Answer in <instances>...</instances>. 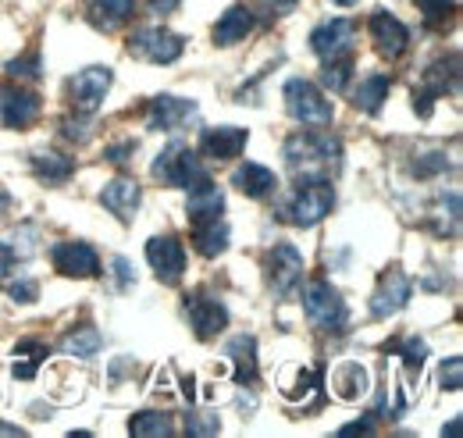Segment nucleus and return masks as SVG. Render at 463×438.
I'll list each match as a JSON object with an SVG mask.
<instances>
[{"instance_id": "a878e982", "label": "nucleus", "mask_w": 463, "mask_h": 438, "mask_svg": "<svg viewBox=\"0 0 463 438\" xmlns=\"http://www.w3.org/2000/svg\"><path fill=\"white\" fill-rule=\"evenodd\" d=\"M185 211H189V218L193 221H207V218H218L222 211H225V193L211 182L207 189H196V193H189V204H185Z\"/></svg>"}, {"instance_id": "c03bdc74", "label": "nucleus", "mask_w": 463, "mask_h": 438, "mask_svg": "<svg viewBox=\"0 0 463 438\" xmlns=\"http://www.w3.org/2000/svg\"><path fill=\"white\" fill-rule=\"evenodd\" d=\"M442 435H460V417H457L449 428H442Z\"/></svg>"}, {"instance_id": "aec40b11", "label": "nucleus", "mask_w": 463, "mask_h": 438, "mask_svg": "<svg viewBox=\"0 0 463 438\" xmlns=\"http://www.w3.org/2000/svg\"><path fill=\"white\" fill-rule=\"evenodd\" d=\"M100 200H104V207H108L111 214H118L121 221H128L136 214V207H139V186H136L132 178H111V182L104 186Z\"/></svg>"}, {"instance_id": "4be33fe9", "label": "nucleus", "mask_w": 463, "mask_h": 438, "mask_svg": "<svg viewBox=\"0 0 463 438\" xmlns=\"http://www.w3.org/2000/svg\"><path fill=\"white\" fill-rule=\"evenodd\" d=\"M250 33H253V14H250V7L235 4V7H229V11L218 18V25H214V43H218V47H232V43L246 40Z\"/></svg>"}, {"instance_id": "f3484780", "label": "nucleus", "mask_w": 463, "mask_h": 438, "mask_svg": "<svg viewBox=\"0 0 463 438\" xmlns=\"http://www.w3.org/2000/svg\"><path fill=\"white\" fill-rule=\"evenodd\" d=\"M246 139H250L246 129H232V125L207 129V132H203V154H207L211 161H235V157L246 150Z\"/></svg>"}, {"instance_id": "a18cd8bd", "label": "nucleus", "mask_w": 463, "mask_h": 438, "mask_svg": "<svg viewBox=\"0 0 463 438\" xmlns=\"http://www.w3.org/2000/svg\"><path fill=\"white\" fill-rule=\"evenodd\" d=\"M335 4H346V7H353V4H360V0H335Z\"/></svg>"}, {"instance_id": "72a5a7b5", "label": "nucleus", "mask_w": 463, "mask_h": 438, "mask_svg": "<svg viewBox=\"0 0 463 438\" xmlns=\"http://www.w3.org/2000/svg\"><path fill=\"white\" fill-rule=\"evenodd\" d=\"M7 296L14 300V303H33L36 296H40V285H36V278H14L11 285H7Z\"/></svg>"}, {"instance_id": "37998d69", "label": "nucleus", "mask_w": 463, "mask_h": 438, "mask_svg": "<svg viewBox=\"0 0 463 438\" xmlns=\"http://www.w3.org/2000/svg\"><path fill=\"white\" fill-rule=\"evenodd\" d=\"M356 432H360V435H367V432H371V424H349V428H343L339 435H356Z\"/></svg>"}, {"instance_id": "20e7f679", "label": "nucleus", "mask_w": 463, "mask_h": 438, "mask_svg": "<svg viewBox=\"0 0 463 438\" xmlns=\"http://www.w3.org/2000/svg\"><path fill=\"white\" fill-rule=\"evenodd\" d=\"M303 310H307L310 325H317V328H325V331L346 328V321H349L346 300H343L328 281H317V278L307 281V289H303Z\"/></svg>"}, {"instance_id": "b1692460", "label": "nucleus", "mask_w": 463, "mask_h": 438, "mask_svg": "<svg viewBox=\"0 0 463 438\" xmlns=\"http://www.w3.org/2000/svg\"><path fill=\"white\" fill-rule=\"evenodd\" d=\"M389 90H392L389 75H367V79H360V86L353 93V104L364 114H378L382 104H385V97H389Z\"/></svg>"}, {"instance_id": "0eeeda50", "label": "nucleus", "mask_w": 463, "mask_h": 438, "mask_svg": "<svg viewBox=\"0 0 463 438\" xmlns=\"http://www.w3.org/2000/svg\"><path fill=\"white\" fill-rule=\"evenodd\" d=\"M40 93L36 90H25V86H4L0 90V121L7 129H29L36 118H40Z\"/></svg>"}, {"instance_id": "9b49d317", "label": "nucleus", "mask_w": 463, "mask_h": 438, "mask_svg": "<svg viewBox=\"0 0 463 438\" xmlns=\"http://www.w3.org/2000/svg\"><path fill=\"white\" fill-rule=\"evenodd\" d=\"M146 261H150L154 274L165 285H175L185 274V250H182V243L175 235H154L146 243Z\"/></svg>"}, {"instance_id": "a19ab883", "label": "nucleus", "mask_w": 463, "mask_h": 438, "mask_svg": "<svg viewBox=\"0 0 463 438\" xmlns=\"http://www.w3.org/2000/svg\"><path fill=\"white\" fill-rule=\"evenodd\" d=\"M264 11H271V14H282V11H289V7H296V0H257Z\"/></svg>"}, {"instance_id": "4c0bfd02", "label": "nucleus", "mask_w": 463, "mask_h": 438, "mask_svg": "<svg viewBox=\"0 0 463 438\" xmlns=\"http://www.w3.org/2000/svg\"><path fill=\"white\" fill-rule=\"evenodd\" d=\"M115 274H118V285H121V289H128V285L136 281V271H132V264H128L125 257H115Z\"/></svg>"}, {"instance_id": "f704fd0d", "label": "nucleus", "mask_w": 463, "mask_h": 438, "mask_svg": "<svg viewBox=\"0 0 463 438\" xmlns=\"http://www.w3.org/2000/svg\"><path fill=\"white\" fill-rule=\"evenodd\" d=\"M7 75H29V79H36L40 75V54L36 51H29L25 57H14V61H7Z\"/></svg>"}, {"instance_id": "a211bd4d", "label": "nucleus", "mask_w": 463, "mask_h": 438, "mask_svg": "<svg viewBox=\"0 0 463 438\" xmlns=\"http://www.w3.org/2000/svg\"><path fill=\"white\" fill-rule=\"evenodd\" d=\"M232 186H235L239 193H246L250 200H264V196H271V193L279 189V178H275V171H271V167L246 161V165L235 167Z\"/></svg>"}, {"instance_id": "6ab92c4d", "label": "nucleus", "mask_w": 463, "mask_h": 438, "mask_svg": "<svg viewBox=\"0 0 463 438\" xmlns=\"http://www.w3.org/2000/svg\"><path fill=\"white\" fill-rule=\"evenodd\" d=\"M457 86H460V54H449V61H446V57L435 61V64L424 71V82H420V90L431 93L435 100L446 97V93H457Z\"/></svg>"}, {"instance_id": "4468645a", "label": "nucleus", "mask_w": 463, "mask_h": 438, "mask_svg": "<svg viewBox=\"0 0 463 438\" xmlns=\"http://www.w3.org/2000/svg\"><path fill=\"white\" fill-rule=\"evenodd\" d=\"M349 43H353V22L349 18H328L310 33V51L321 61L332 57H346Z\"/></svg>"}, {"instance_id": "dca6fc26", "label": "nucleus", "mask_w": 463, "mask_h": 438, "mask_svg": "<svg viewBox=\"0 0 463 438\" xmlns=\"http://www.w3.org/2000/svg\"><path fill=\"white\" fill-rule=\"evenodd\" d=\"M410 292H413V281L400 268H392V271L382 278L378 292L371 296V314L374 318H389V314L403 310L406 303H410Z\"/></svg>"}, {"instance_id": "6e6552de", "label": "nucleus", "mask_w": 463, "mask_h": 438, "mask_svg": "<svg viewBox=\"0 0 463 438\" xmlns=\"http://www.w3.org/2000/svg\"><path fill=\"white\" fill-rule=\"evenodd\" d=\"M111 68H100V64H90L82 68L75 79H71V100H75V110L82 114H93V110L104 104L108 90H111Z\"/></svg>"}, {"instance_id": "f8f14e48", "label": "nucleus", "mask_w": 463, "mask_h": 438, "mask_svg": "<svg viewBox=\"0 0 463 438\" xmlns=\"http://www.w3.org/2000/svg\"><path fill=\"white\" fill-rule=\"evenodd\" d=\"M200 110L193 100H178V97H154L146 108V125L161 129V132H178L185 125H196Z\"/></svg>"}, {"instance_id": "f257e3e1", "label": "nucleus", "mask_w": 463, "mask_h": 438, "mask_svg": "<svg viewBox=\"0 0 463 438\" xmlns=\"http://www.w3.org/2000/svg\"><path fill=\"white\" fill-rule=\"evenodd\" d=\"M286 161L296 178H332L343 165V147L328 132H296L286 139Z\"/></svg>"}, {"instance_id": "e433bc0d", "label": "nucleus", "mask_w": 463, "mask_h": 438, "mask_svg": "<svg viewBox=\"0 0 463 438\" xmlns=\"http://www.w3.org/2000/svg\"><path fill=\"white\" fill-rule=\"evenodd\" d=\"M460 385H463V360L460 357H453V360L442 364V388L460 392Z\"/></svg>"}, {"instance_id": "cd10ccee", "label": "nucleus", "mask_w": 463, "mask_h": 438, "mask_svg": "<svg viewBox=\"0 0 463 438\" xmlns=\"http://www.w3.org/2000/svg\"><path fill=\"white\" fill-rule=\"evenodd\" d=\"M33 171H36L47 186H58V182H64V178L75 171V165H71V157L47 150V154H36V157H33Z\"/></svg>"}, {"instance_id": "473e14b6", "label": "nucleus", "mask_w": 463, "mask_h": 438, "mask_svg": "<svg viewBox=\"0 0 463 438\" xmlns=\"http://www.w3.org/2000/svg\"><path fill=\"white\" fill-rule=\"evenodd\" d=\"M396 349H400V353H403V364H406V367H410V371H417V375H420V364H424V357H428V342H424V338H417V335H413V338H406L403 346H396Z\"/></svg>"}, {"instance_id": "2f4dec72", "label": "nucleus", "mask_w": 463, "mask_h": 438, "mask_svg": "<svg viewBox=\"0 0 463 438\" xmlns=\"http://www.w3.org/2000/svg\"><path fill=\"white\" fill-rule=\"evenodd\" d=\"M417 7H420V14H424V22L428 25H446V18L453 14V0H417Z\"/></svg>"}, {"instance_id": "412c9836", "label": "nucleus", "mask_w": 463, "mask_h": 438, "mask_svg": "<svg viewBox=\"0 0 463 438\" xmlns=\"http://www.w3.org/2000/svg\"><path fill=\"white\" fill-rule=\"evenodd\" d=\"M229 239H232V228L229 221L218 218H207V221H196V232H193V246L203 253V257H218L229 250Z\"/></svg>"}, {"instance_id": "f03ea898", "label": "nucleus", "mask_w": 463, "mask_h": 438, "mask_svg": "<svg viewBox=\"0 0 463 438\" xmlns=\"http://www.w3.org/2000/svg\"><path fill=\"white\" fill-rule=\"evenodd\" d=\"M154 175H157L161 182H168V186L185 189V193L207 189V186L214 182V178H211V171H207V165L200 161V154H196V150H189L185 143H172V147L154 161Z\"/></svg>"}, {"instance_id": "1a4fd4ad", "label": "nucleus", "mask_w": 463, "mask_h": 438, "mask_svg": "<svg viewBox=\"0 0 463 438\" xmlns=\"http://www.w3.org/2000/svg\"><path fill=\"white\" fill-rule=\"evenodd\" d=\"M268 278H271V289L279 296H292L303 281V253L289 243H279L268 257Z\"/></svg>"}, {"instance_id": "9d476101", "label": "nucleus", "mask_w": 463, "mask_h": 438, "mask_svg": "<svg viewBox=\"0 0 463 438\" xmlns=\"http://www.w3.org/2000/svg\"><path fill=\"white\" fill-rule=\"evenodd\" d=\"M185 318H189V325L196 331V338H214L218 331H225V325H229L225 303L214 300V296H203V292H193L185 300Z\"/></svg>"}, {"instance_id": "bb28decb", "label": "nucleus", "mask_w": 463, "mask_h": 438, "mask_svg": "<svg viewBox=\"0 0 463 438\" xmlns=\"http://www.w3.org/2000/svg\"><path fill=\"white\" fill-rule=\"evenodd\" d=\"M132 11H136V0H90V18L104 29L121 25Z\"/></svg>"}, {"instance_id": "ea45409f", "label": "nucleus", "mask_w": 463, "mask_h": 438, "mask_svg": "<svg viewBox=\"0 0 463 438\" xmlns=\"http://www.w3.org/2000/svg\"><path fill=\"white\" fill-rule=\"evenodd\" d=\"M11 268H14V253H11V246L0 243V281L11 274Z\"/></svg>"}, {"instance_id": "c756f323", "label": "nucleus", "mask_w": 463, "mask_h": 438, "mask_svg": "<svg viewBox=\"0 0 463 438\" xmlns=\"http://www.w3.org/2000/svg\"><path fill=\"white\" fill-rule=\"evenodd\" d=\"M100 346H104V335L93 325H82V328L64 335V353H75V357H93Z\"/></svg>"}, {"instance_id": "c85d7f7f", "label": "nucleus", "mask_w": 463, "mask_h": 438, "mask_svg": "<svg viewBox=\"0 0 463 438\" xmlns=\"http://www.w3.org/2000/svg\"><path fill=\"white\" fill-rule=\"evenodd\" d=\"M128 432L139 438H168L172 435V417L168 414H157V410H143L128 421Z\"/></svg>"}, {"instance_id": "c9c22d12", "label": "nucleus", "mask_w": 463, "mask_h": 438, "mask_svg": "<svg viewBox=\"0 0 463 438\" xmlns=\"http://www.w3.org/2000/svg\"><path fill=\"white\" fill-rule=\"evenodd\" d=\"M185 432H189V435H218L222 424L214 421V414H193V417L185 421Z\"/></svg>"}, {"instance_id": "7c9ffc66", "label": "nucleus", "mask_w": 463, "mask_h": 438, "mask_svg": "<svg viewBox=\"0 0 463 438\" xmlns=\"http://www.w3.org/2000/svg\"><path fill=\"white\" fill-rule=\"evenodd\" d=\"M349 75H353V61L349 57H332L321 68V86L332 90V93H343L349 86Z\"/></svg>"}, {"instance_id": "423d86ee", "label": "nucleus", "mask_w": 463, "mask_h": 438, "mask_svg": "<svg viewBox=\"0 0 463 438\" xmlns=\"http://www.w3.org/2000/svg\"><path fill=\"white\" fill-rule=\"evenodd\" d=\"M185 51V40L178 33H168L161 25H150V29H139L132 40H128V54L143 57L150 64H172Z\"/></svg>"}, {"instance_id": "7ed1b4c3", "label": "nucleus", "mask_w": 463, "mask_h": 438, "mask_svg": "<svg viewBox=\"0 0 463 438\" xmlns=\"http://www.w3.org/2000/svg\"><path fill=\"white\" fill-rule=\"evenodd\" d=\"M335 207V193L328 178H303L292 193V200L286 204V218L296 228H314L317 221H325Z\"/></svg>"}, {"instance_id": "2eb2a0df", "label": "nucleus", "mask_w": 463, "mask_h": 438, "mask_svg": "<svg viewBox=\"0 0 463 438\" xmlns=\"http://www.w3.org/2000/svg\"><path fill=\"white\" fill-rule=\"evenodd\" d=\"M371 40H374V51L382 57H403V51L410 47L406 25L389 11H374L371 14Z\"/></svg>"}, {"instance_id": "393cba45", "label": "nucleus", "mask_w": 463, "mask_h": 438, "mask_svg": "<svg viewBox=\"0 0 463 438\" xmlns=\"http://www.w3.org/2000/svg\"><path fill=\"white\" fill-rule=\"evenodd\" d=\"M367 385H371V375H367V367H360V364H339L335 375H332V388H335V395H343V399H360V395L367 392Z\"/></svg>"}, {"instance_id": "39448f33", "label": "nucleus", "mask_w": 463, "mask_h": 438, "mask_svg": "<svg viewBox=\"0 0 463 438\" xmlns=\"http://www.w3.org/2000/svg\"><path fill=\"white\" fill-rule=\"evenodd\" d=\"M286 108L303 125H328L332 114H335V108L328 104V97L310 79H289L286 82Z\"/></svg>"}, {"instance_id": "79ce46f5", "label": "nucleus", "mask_w": 463, "mask_h": 438, "mask_svg": "<svg viewBox=\"0 0 463 438\" xmlns=\"http://www.w3.org/2000/svg\"><path fill=\"white\" fill-rule=\"evenodd\" d=\"M175 7H178V0H150V14H172Z\"/></svg>"}, {"instance_id": "ddd939ff", "label": "nucleus", "mask_w": 463, "mask_h": 438, "mask_svg": "<svg viewBox=\"0 0 463 438\" xmlns=\"http://www.w3.org/2000/svg\"><path fill=\"white\" fill-rule=\"evenodd\" d=\"M51 261L64 278H93L100 271V257L86 243H58L51 250Z\"/></svg>"}, {"instance_id": "5701e85b", "label": "nucleus", "mask_w": 463, "mask_h": 438, "mask_svg": "<svg viewBox=\"0 0 463 438\" xmlns=\"http://www.w3.org/2000/svg\"><path fill=\"white\" fill-rule=\"evenodd\" d=\"M232 360H235V382L239 385H253L257 382V342L250 335H239L225 346Z\"/></svg>"}, {"instance_id": "58836bf2", "label": "nucleus", "mask_w": 463, "mask_h": 438, "mask_svg": "<svg viewBox=\"0 0 463 438\" xmlns=\"http://www.w3.org/2000/svg\"><path fill=\"white\" fill-rule=\"evenodd\" d=\"M14 378H22V382H29V378H36V360H18L14 367Z\"/></svg>"}]
</instances>
